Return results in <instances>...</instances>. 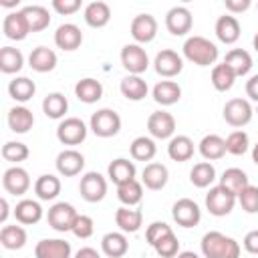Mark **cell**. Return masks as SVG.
<instances>
[{
	"instance_id": "24",
	"label": "cell",
	"mask_w": 258,
	"mask_h": 258,
	"mask_svg": "<svg viewBox=\"0 0 258 258\" xmlns=\"http://www.w3.org/2000/svg\"><path fill=\"white\" fill-rule=\"evenodd\" d=\"M28 64L36 73H50L56 67V52L48 46H36L28 56Z\"/></svg>"
},
{
	"instance_id": "39",
	"label": "cell",
	"mask_w": 258,
	"mask_h": 258,
	"mask_svg": "<svg viewBox=\"0 0 258 258\" xmlns=\"http://www.w3.org/2000/svg\"><path fill=\"white\" fill-rule=\"evenodd\" d=\"M0 244L6 250H20L26 244V230L22 226H2L0 230Z\"/></svg>"
},
{
	"instance_id": "8",
	"label": "cell",
	"mask_w": 258,
	"mask_h": 258,
	"mask_svg": "<svg viewBox=\"0 0 258 258\" xmlns=\"http://www.w3.org/2000/svg\"><path fill=\"white\" fill-rule=\"evenodd\" d=\"M171 216H173V220H175L177 226H181V228H194L202 220V210H200V206L194 200L181 198V200H177L173 204Z\"/></svg>"
},
{
	"instance_id": "56",
	"label": "cell",
	"mask_w": 258,
	"mask_h": 258,
	"mask_svg": "<svg viewBox=\"0 0 258 258\" xmlns=\"http://www.w3.org/2000/svg\"><path fill=\"white\" fill-rule=\"evenodd\" d=\"M75 258H101V256H99V252H97L95 248L85 246V248H81V250L75 254Z\"/></svg>"
},
{
	"instance_id": "50",
	"label": "cell",
	"mask_w": 258,
	"mask_h": 258,
	"mask_svg": "<svg viewBox=\"0 0 258 258\" xmlns=\"http://www.w3.org/2000/svg\"><path fill=\"white\" fill-rule=\"evenodd\" d=\"M71 232H73L77 238H81V240L91 238L93 232H95L93 218H91V216H85V214H79L77 220H75V224H73V230H71Z\"/></svg>"
},
{
	"instance_id": "30",
	"label": "cell",
	"mask_w": 258,
	"mask_h": 258,
	"mask_svg": "<svg viewBox=\"0 0 258 258\" xmlns=\"http://www.w3.org/2000/svg\"><path fill=\"white\" fill-rule=\"evenodd\" d=\"M75 95H77L79 101H83V103H87V105L97 103V101L103 97V85H101V81L91 79V77L81 79V81L75 85Z\"/></svg>"
},
{
	"instance_id": "61",
	"label": "cell",
	"mask_w": 258,
	"mask_h": 258,
	"mask_svg": "<svg viewBox=\"0 0 258 258\" xmlns=\"http://www.w3.org/2000/svg\"><path fill=\"white\" fill-rule=\"evenodd\" d=\"M252 44H254V48H256V52H258V32L254 34V38H252Z\"/></svg>"
},
{
	"instance_id": "51",
	"label": "cell",
	"mask_w": 258,
	"mask_h": 258,
	"mask_svg": "<svg viewBox=\"0 0 258 258\" xmlns=\"http://www.w3.org/2000/svg\"><path fill=\"white\" fill-rule=\"evenodd\" d=\"M169 232H173V230H171V226H167L165 222H151V224L147 226L145 238H147V242H149L151 246H155V242L161 240V238H163L165 234H169Z\"/></svg>"
},
{
	"instance_id": "31",
	"label": "cell",
	"mask_w": 258,
	"mask_h": 258,
	"mask_svg": "<svg viewBox=\"0 0 258 258\" xmlns=\"http://www.w3.org/2000/svg\"><path fill=\"white\" fill-rule=\"evenodd\" d=\"M200 153L206 161H216V159H222L228 151H226V139H222L220 135L216 133H210L206 135L202 141H200Z\"/></svg>"
},
{
	"instance_id": "53",
	"label": "cell",
	"mask_w": 258,
	"mask_h": 258,
	"mask_svg": "<svg viewBox=\"0 0 258 258\" xmlns=\"http://www.w3.org/2000/svg\"><path fill=\"white\" fill-rule=\"evenodd\" d=\"M242 244H244V250H246V252L258 254V230H250V232L244 236Z\"/></svg>"
},
{
	"instance_id": "43",
	"label": "cell",
	"mask_w": 258,
	"mask_h": 258,
	"mask_svg": "<svg viewBox=\"0 0 258 258\" xmlns=\"http://www.w3.org/2000/svg\"><path fill=\"white\" fill-rule=\"evenodd\" d=\"M42 111L50 119H60L69 111V101L62 93H48L42 101Z\"/></svg>"
},
{
	"instance_id": "35",
	"label": "cell",
	"mask_w": 258,
	"mask_h": 258,
	"mask_svg": "<svg viewBox=\"0 0 258 258\" xmlns=\"http://www.w3.org/2000/svg\"><path fill=\"white\" fill-rule=\"evenodd\" d=\"M22 14L26 16V22L30 26V32H40L50 24V14L44 6L38 4H30L22 8Z\"/></svg>"
},
{
	"instance_id": "42",
	"label": "cell",
	"mask_w": 258,
	"mask_h": 258,
	"mask_svg": "<svg viewBox=\"0 0 258 258\" xmlns=\"http://www.w3.org/2000/svg\"><path fill=\"white\" fill-rule=\"evenodd\" d=\"M117 198H119V202L123 206L133 208V206H137L143 200V185L137 179H131L127 183H121V185H117Z\"/></svg>"
},
{
	"instance_id": "45",
	"label": "cell",
	"mask_w": 258,
	"mask_h": 258,
	"mask_svg": "<svg viewBox=\"0 0 258 258\" xmlns=\"http://www.w3.org/2000/svg\"><path fill=\"white\" fill-rule=\"evenodd\" d=\"M234 81H236V75L228 64L222 62V64H216L212 69V85L216 91H220V93L230 91L234 87Z\"/></svg>"
},
{
	"instance_id": "3",
	"label": "cell",
	"mask_w": 258,
	"mask_h": 258,
	"mask_svg": "<svg viewBox=\"0 0 258 258\" xmlns=\"http://www.w3.org/2000/svg\"><path fill=\"white\" fill-rule=\"evenodd\" d=\"M89 129L97 135V137H113L121 131V117L117 111L113 109H99L91 115V121H89Z\"/></svg>"
},
{
	"instance_id": "18",
	"label": "cell",
	"mask_w": 258,
	"mask_h": 258,
	"mask_svg": "<svg viewBox=\"0 0 258 258\" xmlns=\"http://www.w3.org/2000/svg\"><path fill=\"white\" fill-rule=\"evenodd\" d=\"M71 244L60 238H44L34 248L36 258H71Z\"/></svg>"
},
{
	"instance_id": "29",
	"label": "cell",
	"mask_w": 258,
	"mask_h": 258,
	"mask_svg": "<svg viewBox=\"0 0 258 258\" xmlns=\"http://www.w3.org/2000/svg\"><path fill=\"white\" fill-rule=\"evenodd\" d=\"M34 125V115L30 109L18 105V107H12L8 111V127L10 131L14 133H28Z\"/></svg>"
},
{
	"instance_id": "40",
	"label": "cell",
	"mask_w": 258,
	"mask_h": 258,
	"mask_svg": "<svg viewBox=\"0 0 258 258\" xmlns=\"http://www.w3.org/2000/svg\"><path fill=\"white\" fill-rule=\"evenodd\" d=\"M24 67V56L14 46H2L0 50V71L6 75H14Z\"/></svg>"
},
{
	"instance_id": "34",
	"label": "cell",
	"mask_w": 258,
	"mask_h": 258,
	"mask_svg": "<svg viewBox=\"0 0 258 258\" xmlns=\"http://www.w3.org/2000/svg\"><path fill=\"white\" fill-rule=\"evenodd\" d=\"M224 64H228V67L234 71L236 77H244V75H248L250 69H252V56H250V52L244 50V48H232V50L226 54Z\"/></svg>"
},
{
	"instance_id": "32",
	"label": "cell",
	"mask_w": 258,
	"mask_h": 258,
	"mask_svg": "<svg viewBox=\"0 0 258 258\" xmlns=\"http://www.w3.org/2000/svg\"><path fill=\"white\" fill-rule=\"evenodd\" d=\"M167 155L173 159V161H189L194 157V141L187 137V135H175L169 139V145H167Z\"/></svg>"
},
{
	"instance_id": "19",
	"label": "cell",
	"mask_w": 258,
	"mask_h": 258,
	"mask_svg": "<svg viewBox=\"0 0 258 258\" xmlns=\"http://www.w3.org/2000/svg\"><path fill=\"white\" fill-rule=\"evenodd\" d=\"M81 42H83V32L73 22L60 24L54 32V44L62 50H77L81 46Z\"/></svg>"
},
{
	"instance_id": "48",
	"label": "cell",
	"mask_w": 258,
	"mask_h": 258,
	"mask_svg": "<svg viewBox=\"0 0 258 258\" xmlns=\"http://www.w3.org/2000/svg\"><path fill=\"white\" fill-rule=\"evenodd\" d=\"M153 248L161 258H175L179 254V240H177V236L173 232H169L161 240H157Z\"/></svg>"
},
{
	"instance_id": "10",
	"label": "cell",
	"mask_w": 258,
	"mask_h": 258,
	"mask_svg": "<svg viewBox=\"0 0 258 258\" xmlns=\"http://www.w3.org/2000/svg\"><path fill=\"white\" fill-rule=\"evenodd\" d=\"M224 121L232 127H244L252 121V105L246 99H230L224 105Z\"/></svg>"
},
{
	"instance_id": "4",
	"label": "cell",
	"mask_w": 258,
	"mask_h": 258,
	"mask_svg": "<svg viewBox=\"0 0 258 258\" xmlns=\"http://www.w3.org/2000/svg\"><path fill=\"white\" fill-rule=\"evenodd\" d=\"M236 200H238V196L236 194H232L230 189H226L224 185H214V187H210V191L206 194V208H208V212L212 214V216H228L232 210H234V206H236Z\"/></svg>"
},
{
	"instance_id": "23",
	"label": "cell",
	"mask_w": 258,
	"mask_h": 258,
	"mask_svg": "<svg viewBox=\"0 0 258 258\" xmlns=\"http://www.w3.org/2000/svg\"><path fill=\"white\" fill-rule=\"evenodd\" d=\"M216 36L218 40H222L224 44H234L240 38V22L236 16L232 14H224L216 20Z\"/></svg>"
},
{
	"instance_id": "22",
	"label": "cell",
	"mask_w": 258,
	"mask_h": 258,
	"mask_svg": "<svg viewBox=\"0 0 258 258\" xmlns=\"http://www.w3.org/2000/svg\"><path fill=\"white\" fill-rule=\"evenodd\" d=\"M115 224L121 228V232H137L141 226H143V212L139 208H127V206H121L117 212H115Z\"/></svg>"
},
{
	"instance_id": "49",
	"label": "cell",
	"mask_w": 258,
	"mask_h": 258,
	"mask_svg": "<svg viewBox=\"0 0 258 258\" xmlns=\"http://www.w3.org/2000/svg\"><path fill=\"white\" fill-rule=\"evenodd\" d=\"M238 202L242 206L244 212L248 214H258V185H246L240 194H238Z\"/></svg>"
},
{
	"instance_id": "41",
	"label": "cell",
	"mask_w": 258,
	"mask_h": 258,
	"mask_svg": "<svg viewBox=\"0 0 258 258\" xmlns=\"http://www.w3.org/2000/svg\"><path fill=\"white\" fill-rule=\"evenodd\" d=\"M129 151H131V157L135 161H151L157 153V147H155V141L151 137L141 135V137H135L131 141Z\"/></svg>"
},
{
	"instance_id": "16",
	"label": "cell",
	"mask_w": 258,
	"mask_h": 258,
	"mask_svg": "<svg viewBox=\"0 0 258 258\" xmlns=\"http://www.w3.org/2000/svg\"><path fill=\"white\" fill-rule=\"evenodd\" d=\"M85 167V155L77 149H64L56 155V171L62 177L79 175Z\"/></svg>"
},
{
	"instance_id": "57",
	"label": "cell",
	"mask_w": 258,
	"mask_h": 258,
	"mask_svg": "<svg viewBox=\"0 0 258 258\" xmlns=\"http://www.w3.org/2000/svg\"><path fill=\"white\" fill-rule=\"evenodd\" d=\"M8 214H10V208H8V200L2 198L0 200V224H6L8 220Z\"/></svg>"
},
{
	"instance_id": "7",
	"label": "cell",
	"mask_w": 258,
	"mask_h": 258,
	"mask_svg": "<svg viewBox=\"0 0 258 258\" xmlns=\"http://www.w3.org/2000/svg\"><path fill=\"white\" fill-rule=\"evenodd\" d=\"M79 191L83 196V200H87L89 204H97L105 198L107 194V179L99 173V171H87L81 177L79 183Z\"/></svg>"
},
{
	"instance_id": "52",
	"label": "cell",
	"mask_w": 258,
	"mask_h": 258,
	"mask_svg": "<svg viewBox=\"0 0 258 258\" xmlns=\"http://www.w3.org/2000/svg\"><path fill=\"white\" fill-rule=\"evenodd\" d=\"M52 8L58 14H75L81 8V0H52Z\"/></svg>"
},
{
	"instance_id": "13",
	"label": "cell",
	"mask_w": 258,
	"mask_h": 258,
	"mask_svg": "<svg viewBox=\"0 0 258 258\" xmlns=\"http://www.w3.org/2000/svg\"><path fill=\"white\" fill-rule=\"evenodd\" d=\"M2 185H4V189H6L8 194H12V196H24V194L28 191V187H30V175H28V171H26L24 167L12 165V167H8V169L4 171V175H2Z\"/></svg>"
},
{
	"instance_id": "47",
	"label": "cell",
	"mask_w": 258,
	"mask_h": 258,
	"mask_svg": "<svg viewBox=\"0 0 258 258\" xmlns=\"http://www.w3.org/2000/svg\"><path fill=\"white\" fill-rule=\"evenodd\" d=\"M30 155L28 147L22 143V141H6L2 145V157L6 161H12V163H20L24 161L26 157Z\"/></svg>"
},
{
	"instance_id": "58",
	"label": "cell",
	"mask_w": 258,
	"mask_h": 258,
	"mask_svg": "<svg viewBox=\"0 0 258 258\" xmlns=\"http://www.w3.org/2000/svg\"><path fill=\"white\" fill-rule=\"evenodd\" d=\"M177 258H200V256L196 252H191V250H185V252H179Z\"/></svg>"
},
{
	"instance_id": "2",
	"label": "cell",
	"mask_w": 258,
	"mask_h": 258,
	"mask_svg": "<svg viewBox=\"0 0 258 258\" xmlns=\"http://www.w3.org/2000/svg\"><path fill=\"white\" fill-rule=\"evenodd\" d=\"M183 56L198 67H210L218 60V46L204 36H189L183 42Z\"/></svg>"
},
{
	"instance_id": "54",
	"label": "cell",
	"mask_w": 258,
	"mask_h": 258,
	"mask_svg": "<svg viewBox=\"0 0 258 258\" xmlns=\"http://www.w3.org/2000/svg\"><path fill=\"white\" fill-rule=\"evenodd\" d=\"M224 6L230 14H240L250 8V0H224Z\"/></svg>"
},
{
	"instance_id": "17",
	"label": "cell",
	"mask_w": 258,
	"mask_h": 258,
	"mask_svg": "<svg viewBox=\"0 0 258 258\" xmlns=\"http://www.w3.org/2000/svg\"><path fill=\"white\" fill-rule=\"evenodd\" d=\"M2 30L4 36L10 40H24L30 32V26L26 22V16L22 14V10L18 12H8L2 20Z\"/></svg>"
},
{
	"instance_id": "36",
	"label": "cell",
	"mask_w": 258,
	"mask_h": 258,
	"mask_svg": "<svg viewBox=\"0 0 258 258\" xmlns=\"http://www.w3.org/2000/svg\"><path fill=\"white\" fill-rule=\"evenodd\" d=\"M34 194L38 196V200H54L60 194V179L52 173H44L34 181Z\"/></svg>"
},
{
	"instance_id": "27",
	"label": "cell",
	"mask_w": 258,
	"mask_h": 258,
	"mask_svg": "<svg viewBox=\"0 0 258 258\" xmlns=\"http://www.w3.org/2000/svg\"><path fill=\"white\" fill-rule=\"evenodd\" d=\"M109 20H111V8H109L107 2L97 0V2L87 4V8H85V22L91 28H103V26L109 24Z\"/></svg>"
},
{
	"instance_id": "5",
	"label": "cell",
	"mask_w": 258,
	"mask_h": 258,
	"mask_svg": "<svg viewBox=\"0 0 258 258\" xmlns=\"http://www.w3.org/2000/svg\"><path fill=\"white\" fill-rule=\"evenodd\" d=\"M121 64L125 71H129V75L141 77V73H145L149 67V56L141 44L131 42V44H125L121 48Z\"/></svg>"
},
{
	"instance_id": "26",
	"label": "cell",
	"mask_w": 258,
	"mask_h": 258,
	"mask_svg": "<svg viewBox=\"0 0 258 258\" xmlns=\"http://www.w3.org/2000/svg\"><path fill=\"white\" fill-rule=\"evenodd\" d=\"M14 218L18 224H24V226L38 224L42 220V208L34 200H20L14 208Z\"/></svg>"
},
{
	"instance_id": "20",
	"label": "cell",
	"mask_w": 258,
	"mask_h": 258,
	"mask_svg": "<svg viewBox=\"0 0 258 258\" xmlns=\"http://www.w3.org/2000/svg\"><path fill=\"white\" fill-rule=\"evenodd\" d=\"M167 179H169V171H167V167H165L163 163L153 161V163H147V165L143 167L141 181H143V185H145L147 189H153V191L163 189L165 183H167Z\"/></svg>"
},
{
	"instance_id": "59",
	"label": "cell",
	"mask_w": 258,
	"mask_h": 258,
	"mask_svg": "<svg viewBox=\"0 0 258 258\" xmlns=\"http://www.w3.org/2000/svg\"><path fill=\"white\" fill-rule=\"evenodd\" d=\"M252 161H254V163L258 165V143H256V145L252 147Z\"/></svg>"
},
{
	"instance_id": "60",
	"label": "cell",
	"mask_w": 258,
	"mask_h": 258,
	"mask_svg": "<svg viewBox=\"0 0 258 258\" xmlns=\"http://www.w3.org/2000/svg\"><path fill=\"white\" fill-rule=\"evenodd\" d=\"M2 6H6V8H10V6H16L18 2H8V0H4V2H0Z\"/></svg>"
},
{
	"instance_id": "33",
	"label": "cell",
	"mask_w": 258,
	"mask_h": 258,
	"mask_svg": "<svg viewBox=\"0 0 258 258\" xmlns=\"http://www.w3.org/2000/svg\"><path fill=\"white\" fill-rule=\"evenodd\" d=\"M119 89H121V95L125 99H129V101H141V99L147 97V91H149L147 89V83L139 75H127L121 81Z\"/></svg>"
},
{
	"instance_id": "38",
	"label": "cell",
	"mask_w": 258,
	"mask_h": 258,
	"mask_svg": "<svg viewBox=\"0 0 258 258\" xmlns=\"http://www.w3.org/2000/svg\"><path fill=\"white\" fill-rule=\"evenodd\" d=\"M220 185H224L226 189H230L232 194L238 196L246 185H250V181H248V175H246L244 169H240V167H228L222 173V177H220Z\"/></svg>"
},
{
	"instance_id": "11",
	"label": "cell",
	"mask_w": 258,
	"mask_h": 258,
	"mask_svg": "<svg viewBox=\"0 0 258 258\" xmlns=\"http://www.w3.org/2000/svg\"><path fill=\"white\" fill-rule=\"evenodd\" d=\"M194 26V16L185 6H173L165 14V28L173 36H183L191 30Z\"/></svg>"
},
{
	"instance_id": "1",
	"label": "cell",
	"mask_w": 258,
	"mask_h": 258,
	"mask_svg": "<svg viewBox=\"0 0 258 258\" xmlns=\"http://www.w3.org/2000/svg\"><path fill=\"white\" fill-rule=\"evenodd\" d=\"M200 248L206 258H240V250H242L234 238L216 230L204 234Z\"/></svg>"
},
{
	"instance_id": "12",
	"label": "cell",
	"mask_w": 258,
	"mask_h": 258,
	"mask_svg": "<svg viewBox=\"0 0 258 258\" xmlns=\"http://www.w3.org/2000/svg\"><path fill=\"white\" fill-rule=\"evenodd\" d=\"M147 131L155 139H169L175 133V119L167 111H153L147 119Z\"/></svg>"
},
{
	"instance_id": "14",
	"label": "cell",
	"mask_w": 258,
	"mask_h": 258,
	"mask_svg": "<svg viewBox=\"0 0 258 258\" xmlns=\"http://www.w3.org/2000/svg\"><path fill=\"white\" fill-rule=\"evenodd\" d=\"M131 36L137 44H147L157 34V20L151 14H137L131 20Z\"/></svg>"
},
{
	"instance_id": "6",
	"label": "cell",
	"mask_w": 258,
	"mask_h": 258,
	"mask_svg": "<svg viewBox=\"0 0 258 258\" xmlns=\"http://www.w3.org/2000/svg\"><path fill=\"white\" fill-rule=\"evenodd\" d=\"M56 139L62 145H79L87 139V125L79 117H67L56 127Z\"/></svg>"
},
{
	"instance_id": "15",
	"label": "cell",
	"mask_w": 258,
	"mask_h": 258,
	"mask_svg": "<svg viewBox=\"0 0 258 258\" xmlns=\"http://www.w3.org/2000/svg\"><path fill=\"white\" fill-rule=\"evenodd\" d=\"M153 64H155V73H157V75H161V77H165V79H171V77H175V75L181 73V69H183V58H181L175 50L163 48L161 52L155 54Z\"/></svg>"
},
{
	"instance_id": "21",
	"label": "cell",
	"mask_w": 258,
	"mask_h": 258,
	"mask_svg": "<svg viewBox=\"0 0 258 258\" xmlns=\"http://www.w3.org/2000/svg\"><path fill=\"white\" fill-rule=\"evenodd\" d=\"M135 173H137L135 163L129 161V159H125V157L113 159L109 163V167H107V175H109V179L115 185H121V183H127L131 179H135Z\"/></svg>"
},
{
	"instance_id": "25",
	"label": "cell",
	"mask_w": 258,
	"mask_h": 258,
	"mask_svg": "<svg viewBox=\"0 0 258 258\" xmlns=\"http://www.w3.org/2000/svg\"><path fill=\"white\" fill-rule=\"evenodd\" d=\"M101 250L109 258H121L129 250V242L123 232H109L101 238Z\"/></svg>"
},
{
	"instance_id": "37",
	"label": "cell",
	"mask_w": 258,
	"mask_h": 258,
	"mask_svg": "<svg viewBox=\"0 0 258 258\" xmlns=\"http://www.w3.org/2000/svg\"><path fill=\"white\" fill-rule=\"evenodd\" d=\"M34 93H36V85H34V81H30L28 77H16V79L10 81V85H8V95H10L14 101H18V103L30 101V99L34 97Z\"/></svg>"
},
{
	"instance_id": "9",
	"label": "cell",
	"mask_w": 258,
	"mask_h": 258,
	"mask_svg": "<svg viewBox=\"0 0 258 258\" xmlns=\"http://www.w3.org/2000/svg\"><path fill=\"white\" fill-rule=\"evenodd\" d=\"M77 210L73 204H67V202H56L50 210H48V226L56 232H69L73 230V224L77 220Z\"/></svg>"
},
{
	"instance_id": "55",
	"label": "cell",
	"mask_w": 258,
	"mask_h": 258,
	"mask_svg": "<svg viewBox=\"0 0 258 258\" xmlns=\"http://www.w3.org/2000/svg\"><path fill=\"white\" fill-rule=\"evenodd\" d=\"M246 95L258 103V75H252L248 81H246Z\"/></svg>"
},
{
	"instance_id": "46",
	"label": "cell",
	"mask_w": 258,
	"mask_h": 258,
	"mask_svg": "<svg viewBox=\"0 0 258 258\" xmlns=\"http://www.w3.org/2000/svg\"><path fill=\"white\" fill-rule=\"evenodd\" d=\"M250 147V139H248V133L238 129V131H232L228 137H226V151L232 153V155H244Z\"/></svg>"
},
{
	"instance_id": "44",
	"label": "cell",
	"mask_w": 258,
	"mask_h": 258,
	"mask_svg": "<svg viewBox=\"0 0 258 258\" xmlns=\"http://www.w3.org/2000/svg\"><path fill=\"white\" fill-rule=\"evenodd\" d=\"M189 181L196 187H208L216 181V167L210 161H200L189 171Z\"/></svg>"
},
{
	"instance_id": "28",
	"label": "cell",
	"mask_w": 258,
	"mask_h": 258,
	"mask_svg": "<svg viewBox=\"0 0 258 258\" xmlns=\"http://www.w3.org/2000/svg\"><path fill=\"white\" fill-rule=\"evenodd\" d=\"M179 99H181V87L175 81H159L153 87V101L163 107H169Z\"/></svg>"
}]
</instances>
